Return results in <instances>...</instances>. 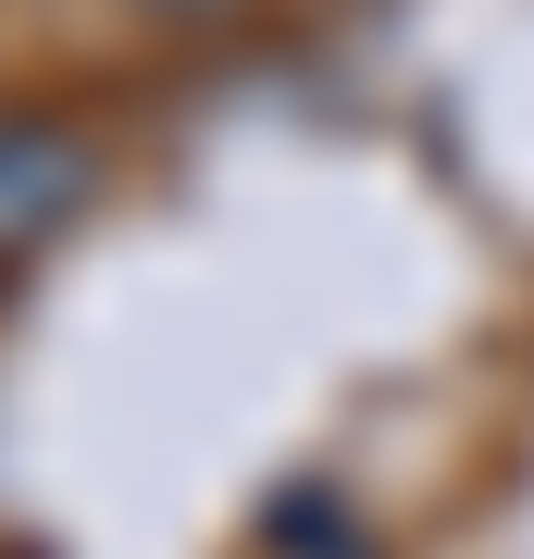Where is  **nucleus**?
Returning a JSON list of instances; mask_svg holds the SVG:
<instances>
[{
  "instance_id": "f257e3e1",
  "label": "nucleus",
  "mask_w": 534,
  "mask_h": 559,
  "mask_svg": "<svg viewBox=\"0 0 534 559\" xmlns=\"http://www.w3.org/2000/svg\"><path fill=\"white\" fill-rule=\"evenodd\" d=\"M87 175H99L87 124H62V112H13V124H0V261L38 249L50 224L87 200Z\"/></svg>"
},
{
  "instance_id": "f03ea898",
  "label": "nucleus",
  "mask_w": 534,
  "mask_h": 559,
  "mask_svg": "<svg viewBox=\"0 0 534 559\" xmlns=\"http://www.w3.org/2000/svg\"><path fill=\"white\" fill-rule=\"evenodd\" d=\"M138 13H162V25H224L237 0H138Z\"/></svg>"
}]
</instances>
